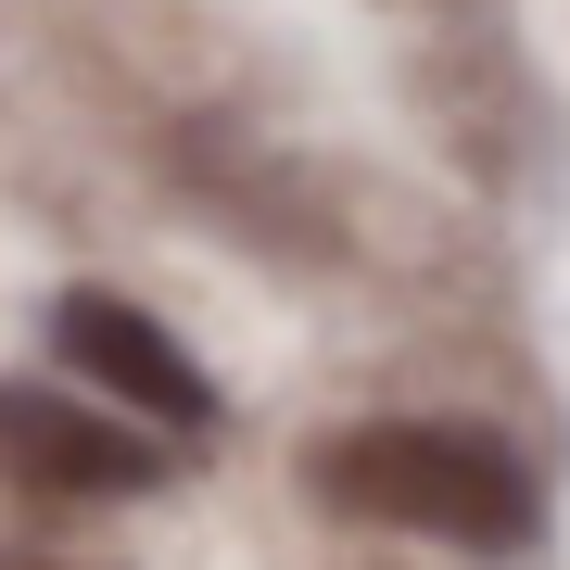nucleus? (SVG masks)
Returning <instances> with one entry per match:
<instances>
[{"label": "nucleus", "mask_w": 570, "mask_h": 570, "mask_svg": "<svg viewBox=\"0 0 570 570\" xmlns=\"http://www.w3.org/2000/svg\"><path fill=\"white\" fill-rule=\"evenodd\" d=\"M317 494L367 532H431V546H469V558H508L546 532L520 444L469 431V419H367L317 456Z\"/></svg>", "instance_id": "f257e3e1"}, {"label": "nucleus", "mask_w": 570, "mask_h": 570, "mask_svg": "<svg viewBox=\"0 0 570 570\" xmlns=\"http://www.w3.org/2000/svg\"><path fill=\"white\" fill-rule=\"evenodd\" d=\"M51 355H63V381H89V406L140 419L153 444H204L216 431L204 355H190L153 305H127V292H63L51 305Z\"/></svg>", "instance_id": "f03ea898"}, {"label": "nucleus", "mask_w": 570, "mask_h": 570, "mask_svg": "<svg viewBox=\"0 0 570 570\" xmlns=\"http://www.w3.org/2000/svg\"><path fill=\"white\" fill-rule=\"evenodd\" d=\"M0 469H26L39 494H153L178 456H165L140 419L89 406V393H26V381H0Z\"/></svg>", "instance_id": "7ed1b4c3"}, {"label": "nucleus", "mask_w": 570, "mask_h": 570, "mask_svg": "<svg viewBox=\"0 0 570 570\" xmlns=\"http://www.w3.org/2000/svg\"><path fill=\"white\" fill-rule=\"evenodd\" d=\"M0 570H26V558H0Z\"/></svg>", "instance_id": "20e7f679"}]
</instances>
